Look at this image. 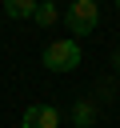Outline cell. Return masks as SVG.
<instances>
[{"label": "cell", "instance_id": "obj_9", "mask_svg": "<svg viewBox=\"0 0 120 128\" xmlns=\"http://www.w3.org/2000/svg\"><path fill=\"white\" fill-rule=\"evenodd\" d=\"M116 8H120V0H116Z\"/></svg>", "mask_w": 120, "mask_h": 128}, {"label": "cell", "instance_id": "obj_1", "mask_svg": "<svg viewBox=\"0 0 120 128\" xmlns=\"http://www.w3.org/2000/svg\"><path fill=\"white\" fill-rule=\"evenodd\" d=\"M64 24H68L72 40H76V36H92L96 24H100V4H92V0H68Z\"/></svg>", "mask_w": 120, "mask_h": 128}, {"label": "cell", "instance_id": "obj_5", "mask_svg": "<svg viewBox=\"0 0 120 128\" xmlns=\"http://www.w3.org/2000/svg\"><path fill=\"white\" fill-rule=\"evenodd\" d=\"M4 12H8V20H32L36 0H4Z\"/></svg>", "mask_w": 120, "mask_h": 128}, {"label": "cell", "instance_id": "obj_10", "mask_svg": "<svg viewBox=\"0 0 120 128\" xmlns=\"http://www.w3.org/2000/svg\"><path fill=\"white\" fill-rule=\"evenodd\" d=\"M92 4H100V0H92Z\"/></svg>", "mask_w": 120, "mask_h": 128}, {"label": "cell", "instance_id": "obj_8", "mask_svg": "<svg viewBox=\"0 0 120 128\" xmlns=\"http://www.w3.org/2000/svg\"><path fill=\"white\" fill-rule=\"evenodd\" d=\"M44 4H60V0H44Z\"/></svg>", "mask_w": 120, "mask_h": 128}, {"label": "cell", "instance_id": "obj_2", "mask_svg": "<svg viewBox=\"0 0 120 128\" xmlns=\"http://www.w3.org/2000/svg\"><path fill=\"white\" fill-rule=\"evenodd\" d=\"M44 68H48V72H72V68H80V44H76L72 36L52 40V44L44 48Z\"/></svg>", "mask_w": 120, "mask_h": 128}, {"label": "cell", "instance_id": "obj_3", "mask_svg": "<svg viewBox=\"0 0 120 128\" xmlns=\"http://www.w3.org/2000/svg\"><path fill=\"white\" fill-rule=\"evenodd\" d=\"M20 128H60V112L52 104H28L20 116Z\"/></svg>", "mask_w": 120, "mask_h": 128}, {"label": "cell", "instance_id": "obj_6", "mask_svg": "<svg viewBox=\"0 0 120 128\" xmlns=\"http://www.w3.org/2000/svg\"><path fill=\"white\" fill-rule=\"evenodd\" d=\"M32 20H36L40 28H52V24L60 20V8H56V4H44V0H36V12H32Z\"/></svg>", "mask_w": 120, "mask_h": 128}, {"label": "cell", "instance_id": "obj_4", "mask_svg": "<svg viewBox=\"0 0 120 128\" xmlns=\"http://www.w3.org/2000/svg\"><path fill=\"white\" fill-rule=\"evenodd\" d=\"M72 124H76V128H92V124H96V104H92V100H80V104L72 108Z\"/></svg>", "mask_w": 120, "mask_h": 128}, {"label": "cell", "instance_id": "obj_7", "mask_svg": "<svg viewBox=\"0 0 120 128\" xmlns=\"http://www.w3.org/2000/svg\"><path fill=\"white\" fill-rule=\"evenodd\" d=\"M112 64H116V68H120V52H116V56H112Z\"/></svg>", "mask_w": 120, "mask_h": 128}]
</instances>
